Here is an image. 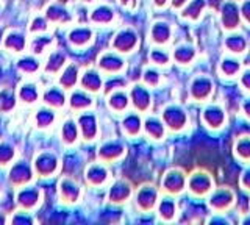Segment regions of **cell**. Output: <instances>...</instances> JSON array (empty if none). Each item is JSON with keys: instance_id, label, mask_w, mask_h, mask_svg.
<instances>
[{"instance_id": "16", "label": "cell", "mask_w": 250, "mask_h": 225, "mask_svg": "<svg viewBox=\"0 0 250 225\" xmlns=\"http://www.w3.org/2000/svg\"><path fill=\"white\" fill-rule=\"evenodd\" d=\"M241 111H242V114H244L246 118L250 121V94L241 102Z\"/></svg>"}, {"instance_id": "2", "label": "cell", "mask_w": 250, "mask_h": 225, "mask_svg": "<svg viewBox=\"0 0 250 225\" xmlns=\"http://www.w3.org/2000/svg\"><path fill=\"white\" fill-rule=\"evenodd\" d=\"M219 22L227 33L239 30L242 19L239 11V2L236 0H224L219 8Z\"/></svg>"}, {"instance_id": "12", "label": "cell", "mask_w": 250, "mask_h": 225, "mask_svg": "<svg viewBox=\"0 0 250 225\" xmlns=\"http://www.w3.org/2000/svg\"><path fill=\"white\" fill-rule=\"evenodd\" d=\"M195 58V47L194 44L189 42H183L180 44L175 49V60L180 64H189L191 61Z\"/></svg>"}, {"instance_id": "5", "label": "cell", "mask_w": 250, "mask_h": 225, "mask_svg": "<svg viewBox=\"0 0 250 225\" xmlns=\"http://www.w3.org/2000/svg\"><path fill=\"white\" fill-rule=\"evenodd\" d=\"M191 97L195 102H208L214 92V82L207 74H199L189 84Z\"/></svg>"}, {"instance_id": "14", "label": "cell", "mask_w": 250, "mask_h": 225, "mask_svg": "<svg viewBox=\"0 0 250 225\" xmlns=\"http://www.w3.org/2000/svg\"><path fill=\"white\" fill-rule=\"evenodd\" d=\"M239 11L242 24L250 25V0H241L239 2Z\"/></svg>"}, {"instance_id": "15", "label": "cell", "mask_w": 250, "mask_h": 225, "mask_svg": "<svg viewBox=\"0 0 250 225\" xmlns=\"http://www.w3.org/2000/svg\"><path fill=\"white\" fill-rule=\"evenodd\" d=\"M239 184L242 189L246 191H250V163H247L244 170L241 172V177H239Z\"/></svg>"}, {"instance_id": "7", "label": "cell", "mask_w": 250, "mask_h": 225, "mask_svg": "<svg viewBox=\"0 0 250 225\" xmlns=\"http://www.w3.org/2000/svg\"><path fill=\"white\" fill-rule=\"evenodd\" d=\"M247 40L244 35H241L238 30L234 32H229V35L225 36L224 40V49L227 53H231V55H244L247 52Z\"/></svg>"}, {"instance_id": "4", "label": "cell", "mask_w": 250, "mask_h": 225, "mask_svg": "<svg viewBox=\"0 0 250 225\" xmlns=\"http://www.w3.org/2000/svg\"><path fill=\"white\" fill-rule=\"evenodd\" d=\"M186 186L194 197L205 199L209 194V191L214 188V180L209 172L200 169V170H195V172H192L189 177H188Z\"/></svg>"}, {"instance_id": "3", "label": "cell", "mask_w": 250, "mask_h": 225, "mask_svg": "<svg viewBox=\"0 0 250 225\" xmlns=\"http://www.w3.org/2000/svg\"><path fill=\"white\" fill-rule=\"evenodd\" d=\"M202 123L208 130H221L227 123V111L225 108L217 102H205V106L202 108Z\"/></svg>"}, {"instance_id": "6", "label": "cell", "mask_w": 250, "mask_h": 225, "mask_svg": "<svg viewBox=\"0 0 250 225\" xmlns=\"http://www.w3.org/2000/svg\"><path fill=\"white\" fill-rule=\"evenodd\" d=\"M242 67H244V64H242V61L238 55H231V53L225 52V55H222L221 61H219L217 72L224 79H238Z\"/></svg>"}, {"instance_id": "17", "label": "cell", "mask_w": 250, "mask_h": 225, "mask_svg": "<svg viewBox=\"0 0 250 225\" xmlns=\"http://www.w3.org/2000/svg\"><path fill=\"white\" fill-rule=\"evenodd\" d=\"M188 2V0H172V3H174L175 8H182V6Z\"/></svg>"}, {"instance_id": "13", "label": "cell", "mask_w": 250, "mask_h": 225, "mask_svg": "<svg viewBox=\"0 0 250 225\" xmlns=\"http://www.w3.org/2000/svg\"><path fill=\"white\" fill-rule=\"evenodd\" d=\"M238 80H239V86L241 89L250 94V66H244L242 71L238 75Z\"/></svg>"}, {"instance_id": "8", "label": "cell", "mask_w": 250, "mask_h": 225, "mask_svg": "<svg viewBox=\"0 0 250 225\" xmlns=\"http://www.w3.org/2000/svg\"><path fill=\"white\" fill-rule=\"evenodd\" d=\"M208 8V0H188L182 6V18L188 20H199Z\"/></svg>"}, {"instance_id": "11", "label": "cell", "mask_w": 250, "mask_h": 225, "mask_svg": "<svg viewBox=\"0 0 250 225\" xmlns=\"http://www.w3.org/2000/svg\"><path fill=\"white\" fill-rule=\"evenodd\" d=\"M186 182H188V177L185 175L183 170H170L166 177V189L170 191V192H182L185 188H186Z\"/></svg>"}, {"instance_id": "9", "label": "cell", "mask_w": 250, "mask_h": 225, "mask_svg": "<svg viewBox=\"0 0 250 225\" xmlns=\"http://www.w3.org/2000/svg\"><path fill=\"white\" fill-rule=\"evenodd\" d=\"M164 118H166V123L167 127L172 128V130H183L186 125H188V113L183 110L182 106H172L170 110L166 111L164 114Z\"/></svg>"}, {"instance_id": "10", "label": "cell", "mask_w": 250, "mask_h": 225, "mask_svg": "<svg viewBox=\"0 0 250 225\" xmlns=\"http://www.w3.org/2000/svg\"><path fill=\"white\" fill-rule=\"evenodd\" d=\"M233 155L244 164L250 163V135H241L234 139Z\"/></svg>"}, {"instance_id": "1", "label": "cell", "mask_w": 250, "mask_h": 225, "mask_svg": "<svg viewBox=\"0 0 250 225\" xmlns=\"http://www.w3.org/2000/svg\"><path fill=\"white\" fill-rule=\"evenodd\" d=\"M236 200V194L229 186H219V188H213L207 196V206L209 211L225 214L229 213L231 206L234 205Z\"/></svg>"}, {"instance_id": "18", "label": "cell", "mask_w": 250, "mask_h": 225, "mask_svg": "<svg viewBox=\"0 0 250 225\" xmlns=\"http://www.w3.org/2000/svg\"><path fill=\"white\" fill-rule=\"evenodd\" d=\"M236 2H241V0H236Z\"/></svg>"}]
</instances>
